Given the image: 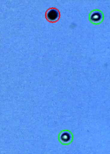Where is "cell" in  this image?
I'll list each match as a JSON object with an SVG mask.
<instances>
[{"instance_id": "3957f363", "label": "cell", "mask_w": 110, "mask_h": 154, "mask_svg": "<svg viewBox=\"0 0 110 154\" xmlns=\"http://www.w3.org/2000/svg\"><path fill=\"white\" fill-rule=\"evenodd\" d=\"M104 19L103 13L99 10H94L91 11L89 15L90 21L93 24H101Z\"/></svg>"}, {"instance_id": "7a4b0ae2", "label": "cell", "mask_w": 110, "mask_h": 154, "mask_svg": "<svg viewBox=\"0 0 110 154\" xmlns=\"http://www.w3.org/2000/svg\"><path fill=\"white\" fill-rule=\"evenodd\" d=\"M46 18L50 23H56L60 18V13L56 8H50L46 13Z\"/></svg>"}, {"instance_id": "6da1fadb", "label": "cell", "mask_w": 110, "mask_h": 154, "mask_svg": "<svg viewBox=\"0 0 110 154\" xmlns=\"http://www.w3.org/2000/svg\"><path fill=\"white\" fill-rule=\"evenodd\" d=\"M58 140L64 145H70L73 141V134L69 130H63L58 134Z\"/></svg>"}]
</instances>
